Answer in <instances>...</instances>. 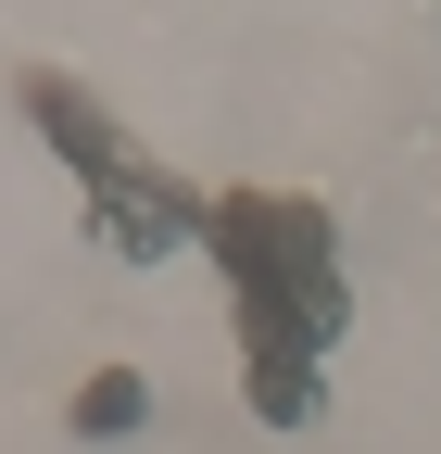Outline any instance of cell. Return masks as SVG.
I'll list each match as a JSON object with an SVG mask.
<instances>
[{
    "instance_id": "1",
    "label": "cell",
    "mask_w": 441,
    "mask_h": 454,
    "mask_svg": "<svg viewBox=\"0 0 441 454\" xmlns=\"http://www.w3.org/2000/svg\"><path fill=\"white\" fill-rule=\"evenodd\" d=\"M202 253L228 265V291H240V366L252 354H328V340H341L353 291H341V265H328V215L303 190H214Z\"/></svg>"
},
{
    "instance_id": "2",
    "label": "cell",
    "mask_w": 441,
    "mask_h": 454,
    "mask_svg": "<svg viewBox=\"0 0 441 454\" xmlns=\"http://www.w3.org/2000/svg\"><path fill=\"white\" fill-rule=\"evenodd\" d=\"M202 227H214V202L177 190L164 164H127V177H101V190H89V240L114 253V265H177Z\"/></svg>"
},
{
    "instance_id": "3",
    "label": "cell",
    "mask_w": 441,
    "mask_h": 454,
    "mask_svg": "<svg viewBox=\"0 0 441 454\" xmlns=\"http://www.w3.org/2000/svg\"><path fill=\"white\" fill-rule=\"evenodd\" d=\"M26 114H38V139L76 164V190H101V177H127V164H139V152H127V127H114V114H101L76 76H26Z\"/></svg>"
},
{
    "instance_id": "4",
    "label": "cell",
    "mask_w": 441,
    "mask_h": 454,
    "mask_svg": "<svg viewBox=\"0 0 441 454\" xmlns=\"http://www.w3.org/2000/svg\"><path fill=\"white\" fill-rule=\"evenodd\" d=\"M240 404L265 429H315V404H328V391H315V354H252L240 366Z\"/></svg>"
},
{
    "instance_id": "5",
    "label": "cell",
    "mask_w": 441,
    "mask_h": 454,
    "mask_svg": "<svg viewBox=\"0 0 441 454\" xmlns=\"http://www.w3.org/2000/svg\"><path fill=\"white\" fill-rule=\"evenodd\" d=\"M64 417H76V442H127V429L151 417V379H139V366H89Z\"/></svg>"
}]
</instances>
